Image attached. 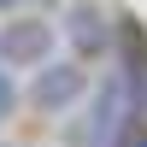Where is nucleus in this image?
Listing matches in <instances>:
<instances>
[{"label":"nucleus","mask_w":147,"mask_h":147,"mask_svg":"<svg viewBox=\"0 0 147 147\" xmlns=\"http://www.w3.org/2000/svg\"><path fill=\"white\" fill-rule=\"evenodd\" d=\"M59 30H65V41L77 47L82 59H100L106 47H112V18H106L100 0H77V6L65 12V24H59Z\"/></svg>","instance_id":"4"},{"label":"nucleus","mask_w":147,"mask_h":147,"mask_svg":"<svg viewBox=\"0 0 147 147\" xmlns=\"http://www.w3.org/2000/svg\"><path fill=\"white\" fill-rule=\"evenodd\" d=\"M12 112H18V88H12V71L0 65V124H6Z\"/></svg>","instance_id":"5"},{"label":"nucleus","mask_w":147,"mask_h":147,"mask_svg":"<svg viewBox=\"0 0 147 147\" xmlns=\"http://www.w3.org/2000/svg\"><path fill=\"white\" fill-rule=\"evenodd\" d=\"M136 147H147V136H136Z\"/></svg>","instance_id":"7"},{"label":"nucleus","mask_w":147,"mask_h":147,"mask_svg":"<svg viewBox=\"0 0 147 147\" xmlns=\"http://www.w3.org/2000/svg\"><path fill=\"white\" fill-rule=\"evenodd\" d=\"M12 6H24V0H0V12H12Z\"/></svg>","instance_id":"6"},{"label":"nucleus","mask_w":147,"mask_h":147,"mask_svg":"<svg viewBox=\"0 0 147 147\" xmlns=\"http://www.w3.org/2000/svg\"><path fill=\"white\" fill-rule=\"evenodd\" d=\"M53 24L47 18H12L0 24V65L6 71H41L53 65Z\"/></svg>","instance_id":"2"},{"label":"nucleus","mask_w":147,"mask_h":147,"mask_svg":"<svg viewBox=\"0 0 147 147\" xmlns=\"http://www.w3.org/2000/svg\"><path fill=\"white\" fill-rule=\"evenodd\" d=\"M129 112H136V82H129V71H106L100 88H94V100H88V124L77 129V141L82 147H124Z\"/></svg>","instance_id":"1"},{"label":"nucleus","mask_w":147,"mask_h":147,"mask_svg":"<svg viewBox=\"0 0 147 147\" xmlns=\"http://www.w3.org/2000/svg\"><path fill=\"white\" fill-rule=\"evenodd\" d=\"M82 94H88V71H82L77 59H53V65H41L35 82H30V100L41 106V112H65Z\"/></svg>","instance_id":"3"}]
</instances>
